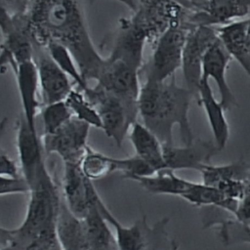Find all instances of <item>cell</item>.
<instances>
[{"label": "cell", "mask_w": 250, "mask_h": 250, "mask_svg": "<svg viewBox=\"0 0 250 250\" xmlns=\"http://www.w3.org/2000/svg\"><path fill=\"white\" fill-rule=\"evenodd\" d=\"M34 44L55 42L74 57L83 78L96 80L104 62L94 45L78 0H31L24 13Z\"/></svg>", "instance_id": "cell-1"}, {"label": "cell", "mask_w": 250, "mask_h": 250, "mask_svg": "<svg viewBox=\"0 0 250 250\" xmlns=\"http://www.w3.org/2000/svg\"><path fill=\"white\" fill-rule=\"evenodd\" d=\"M193 97L188 87L177 84L175 75L163 82L145 80L138 100L142 123L163 145L173 144V128L177 125L184 144H190L195 139L188 119Z\"/></svg>", "instance_id": "cell-2"}, {"label": "cell", "mask_w": 250, "mask_h": 250, "mask_svg": "<svg viewBox=\"0 0 250 250\" xmlns=\"http://www.w3.org/2000/svg\"><path fill=\"white\" fill-rule=\"evenodd\" d=\"M62 202L49 172L29 192L25 216L15 229L1 228V245L15 250H48L58 243L57 219Z\"/></svg>", "instance_id": "cell-3"}, {"label": "cell", "mask_w": 250, "mask_h": 250, "mask_svg": "<svg viewBox=\"0 0 250 250\" xmlns=\"http://www.w3.org/2000/svg\"><path fill=\"white\" fill-rule=\"evenodd\" d=\"M142 65L126 59L108 55L96 79V84L117 97L132 117L138 120V100L141 91Z\"/></svg>", "instance_id": "cell-4"}, {"label": "cell", "mask_w": 250, "mask_h": 250, "mask_svg": "<svg viewBox=\"0 0 250 250\" xmlns=\"http://www.w3.org/2000/svg\"><path fill=\"white\" fill-rule=\"evenodd\" d=\"M95 203L107 223L114 229V236L118 250H163L160 248L161 245L168 247L178 246L167 237L165 227L168 223V218L150 227L146 221V215H143L142 218L133 225L123 226L112 215L100 194L96 197Z\"/></svg>", "instance_id": "cell-5"}, {"label": "cell", "mask_w": 250, "mask_h": 250, "mask_svg": "<svg viewBox=\"0 0 250 250\" xmlns=\"http://www.w3.org/2000/svg\"><path fill=\"white\" fill-rule=\"evenodd\" d=\"M191 27L187 23L171 26L157 39L150 59L141 70L145 80L163 82L175 75L182 67L184 46Z\"/></svg>", "instance_id": "cell-6"}, {"label": "cell", "mask_w": 250, "mask_h": 250, "mask_svg": "<svg viewBox=\"0 0 250 250\" xmlns=\"http://www.w3.org/2000/svg\"><path fill=\"white\" fill-rule=\"evenodd\" d=\"M189 11L175 0H139L138 9L130 17L132 23L153 46L171 26L188 22ZM192 26V25H191Z\"/></svg>", "instance_id": "cell-7"}, {"label": "cell", "mask_w": 250, "mask_h": 250, "mask_svg": "<svg viewBox=\"0 0 250 250\" xmlns=\"http://www.w3.org/2000/svg\"><path fill=\"white\" fill-rule=\"evenodd\" d=\"M1 68L14 70L19 64L34 60L35 44L25 14L10 15L1 10Z\"/></svg>", "instance_id": "cell-8"}, {"label": "cell", "mask_w": 250, "mask_h": 250, "mask_svg": "<svg viewBox=\"0 0 250 250\" xmlns=\"http://www.w3.org/2000/svg\"><path fill=\"white\" fill-rule=\"evenodd\" d=\"M84 94L100 114L102 130L120 147L131 126L138 120L132 117L121 100L97 84L93 87L89 86Z\"/></svg>", "instance_id": "cell-9"}, {"label": "cell", "mask_w": 250, "mask_h": 250, "mask_svg": "<svg viewBox=\"0 0 250 250\" xmlns=\"http://www.w3.org/2000/svg\"><path fill=\"white\" fill-rule=\"evenodd\" d=\"M189 11L192 26H220L241 20L250 12V0H175Z\"/></svg>", "instance_id": "cell-10"}, {"label": "cell", "mask_w": 250, "mask_h": 250, "mask_svg": "<svg viewBox=\"0 0 250 250\" xmlns=\"http://www.w3.org/2000/svg\"><path fill=\"white\" fill-rule=\"evenodd\" d=\"M219 38L216 26H192L187 35L182 61V71L186 87L195 97L202 78V62L209 47Z\"/></svg>", "instance_id": "cell-11"}, {"label": "cell", "mask_w": 250, "mask_h": 250, "mask_svg": "<svg viewBox=\"0 0 250 250\" xmlns=\"http://www.w3.org/2000/svg\"><path fill=\"white\" fill-rule=\"evenodd\" d=\"M90 128L89 124L73 116L55 133L41 137L45 153L58 154L63 163L80 164L89 146Z\"/></svg>", "instance_id": "cell-12"}, {"label": "cell", "mask_w": 250, "mask_h": 250, "mask_svg": "<svg viewBox=\"0 0 250 250\" xmlns=\"http://www.w3.org/2000/svg\"><path fill=\"white\" fill-rule=\"evenodd\" d=\"M16 144L22 176L27 181L30 190L49 170L44 160L42 138L34 131L21 114L16 126Z\"/></svg>", "instance_id": "cell-13"}, {"label": "cell", "mask_w": 250, "mask_h": 250, "mask_svg": "<svg viewBox=\"0 0 250 250\" xmlns=\"http://www.w3.org/2000/svg\"><path fill=\"white\" fill-rule=\"evenodd\" d=\"M62 192L67 208L80 219L86 217L99 194L78 163H63Z\"/></svg>", "instance_id": "cell-14"}, {"label": "cell", "mask_w": 250, "mask_h": 250, "mask_svg": "<svg viewBox=\"0 0 250 250\" xmlns=\"http://www.w3.org/2000/svg\"><path fill=\"white\" fill-rule=\"evenodd\" d=\"M34 48L43 105L65 101L73 89L71 78L54 62L45 48L36 45Z\"/></svg>", "instance_id": "cell-15"}, {"label": "cell", "mask_w": 250, "mask_h": 250, "mask_svg": "<svg viewBox=\"0 0 250 250\" xmlns=\"http://www.w3.org/2000/svg\"><path fill=\"white\" fill-rule=\"evenodd\" d=\"M231 60L232 57L220 38H218L205 53L202 62V78L215 81L220 94V103L226 111L237 105L236 99L229 86L226 76Z\"/></svg>", "instance_id": "cell-16"}, {"label": "cell", "mask_w": 250, "mask_h": 250, "mask_svg": "<svg viewBox=\"0 0 250 250\" xmlns=\"http://www.w3.org/2000/svg\"><path fill=\"white\" fill-rule=\"evenodd\" d=\"M163 148L166 169L173 171L186 169L200 171L220 151L215 143L201 139H194L193 142L183 146H175L173 144L163 145Z\"/></svg>", "instance_id": "cell-17"}, {"label": "cell", "mask_w": 250, "mask_h": 250, "mask_svg": "<svg viewBox=\"0 0 250 250\" xmlns=\"http://www.w3.org/2000/svg\"><path fill=\"white\" fill-rule=\"evenodd\" d=\"M13 72L16 77L21 99V114L27 124L34 131H38L36 128V117L41 111L43 104L39 99L40 85L36 62L34 60L24 62L19 64Z\"/></svg>", "instance_id": "cell-18"}, {"label": "cell", "mask_w": 250, "mask_h": 250, "mask_svg": "<svg viewBox=\"0 0 250 250\" xmlns=\"http://www.w3.org/2000/svg\"><path fill=\"white\" fill-rule=\"evenodd\" d=\"M218 35L232 59L250 76V17L219 26Z\"/></svg>", "instance_id": "cell-19"}, {"label": "cell", "mask_w": 250, "mask_h": 250, "mask_svg": "<svg viewBox=\"0 0 250 250\" xmlns=\"http://www.w3.org/2000/svg\"><path fill=\"white\" fill-rule=\"evenodd\" d=\"M197 101L205 111L214 143L219 150L224 149L229 138V126L225 115L226 110L220 101L216 100L209 80L201 79L197 91Z\"/></svg>", "instance_id": "cell-20"}, {"label": "cell", "mask_w": 250, "mask_h": 250, "mask_svg": "<svg viewBox=\"0 0 250 250\" xmlns=\"http://www.w3.org/2000/svg\"><path fill=\"white\" fill-rule=\"evenodd\" d=\"M57 236L62 250H92L83 219L67 208L62 197L57 219Z\"/></svg>", "instance_id": "cell-21"}, {"label": "cell", "mask_w": 250, "mask_h": 250, "mask_svg": "<svg viewBox=\"0 0 250 250\" xmlns=\"http://www.w3.org/2000/svg\"><path fill=\"white\" fill-rule=\"evenodd\" d=\"M129 139L135 154L148 163L156 172L166 169L163 144L143 123L135 122L129 131Z\"/></svg>", "instance_id": "cell-22"}, {"label": "cell", "mask_w": 250, "mask_h": 250, "mask_svg": "<svg viewBox=\"0 0 250 250\" xmlns=\"http://www.w3.org/2000/svg\"><path fill=\"white\" fill-rule=\"evenodd\" d=\"M131 181L138 183L150 193L179 197H182L192 184L191 181L177 176L175 171L170 169H163L149 176L137 177Z\"/></svg>", "instance_id": "cell-23"}, {"label": "cell", "mask_w": 250, "mask_h": 250, "mask_svg": "<svg viewBox=\"0 0 250 250\" xmlns=\"http://www.w3.org/2000/svg\"><path fill=\"white\" fill-rule=\"evenodd\" d=\"M199 172L203 183L217 188L237 181H250V165L242 159L224 165L208 163Z\"/></svg>", "instance_id": "cell-24"}, {"label": "cell", "mask_w": 250, "mask_h": 250, "mask_svg": "<svg viewBox=\"0 0 250 250\" xmlns=\"http://www.w3.org/2000/svg\"><path fill=\"white\" fill-rule=\"evenodd\" d=\"M54 62L71 78L76 87L83 92L89 87L88 82L83 78L80 68L71 52L59 43H49L45 48Z\"/></svg>", "instance_id": "cell-25"}, {"label": "cell", "mask_w": 250, "mask_h": 250, "mask_svg": "<svg viewBox=\"0 0 250 250\" xmlns=\"http://www.w3.org/2000/svg\"><path fill=\"white\" fill-rule=\"evenodd\" d=\"M65 103L70 108L74 117L86 122L91 127L102 129V120L100 114L92 104V102L86 97L84 92L80 89L73 88L65 99Z\"/></svg>", "instance_id": "cell-26"}, {"label": "cell", "mask_w": 250, "mask_h": 250, "mask_svg": "<svg viewBox=\"0 0 250 250\" xmlns=\"http://www.w3.org/2000/svg\"><path fill=\"white\" fill-rule=\"evenodd\" d=\"M80 168L89 180L96 181L114 172V157L88 146L80 162Z\"/></svg>", "instance_id": "cell-27"}, {"label": "cell", "mask_w": 250, "mask_h": 250, "mask_svg": "<svg viewBox=\"0 0 250 250\" xmlns=\"http://www.w3.org/2000/svg\"><path fill=\"white\" fill-rule=\"evenodd\" d=\"M40 114L43 125L42 136L55 133L73 117L65 101L43 105Z\"/></svg>", "instance_id": "cell-28"}, {"label": "cell", "mask_w": 250, "mask_h": 250, "mask_svg": "<svg viewBox=\"0 0 250 250\" xmlns=\"http://www.w3.org/2000/svg\"><path fill=\"white\" fill-rule=\"evenodd\" d=\"M211 224L218 226L219 235L225 245L250 244V223H245L232 217L231 219L214 221Z\"/></svg>", "instance_id": "cell-29"}, {"label": "cell", "mask_w": 250, "mask_h": 250, "mask_svg": "<svg viewBox=\"0 0 250 250\" xmlns=\"http://www.w3.org/2000/svg\"><path fill=\"white\" fill-rule=\"evenodd\" d=\"M114 171H119L126 179L145 177L154 174L156 171L137 154L126 158H114Z\"/></svg>", "instance_id": "cell-30"}, {"label": "cell", "mask_w": 250, "mask_h": 250, "mask_svg": "<svg viewBox=\"0 0 250 250\" xmlns=\"http://www.w3.org/2000/svg\"><path fill=\"white\" fill-rule=\"evenodd\" d=\"M0 179L1 196L10 194H26L30 192V187L22 175L19 177L0 176Z\"/></svg>", "instance_id": "cell-31"}, {"label": "cell", "mask_w": 250, "mask_h": 250, "mask_svg": "<svg viewBox=\"0 0 250 250\" xmlns=\"http://www.w3.org/2000/svg\"><path fill=\"white\" fill-rule=\"evenodd\" d=\"M21 166H19L14 159H12L5 151L0 153V176L5 177H19L21 176Z\"/></svg>", "instance_id": "cell-32"}, {"label": "cell", "mask_w": 250, "mask_h": 250, "mask_svg": "<svg viewBox=\"0 0 250 250\" xmlns=\"http://www.w3.org/2000/svg\"><path fill=\"white\" fill-rule=\"evenodd\" d=\"M31 0H0L1 10L10 15L24 14Z\"/></svg>", "instance_id": "cell-33"}, {"label": "cell", "mask_w": 250, "mask_h": 250, "mask_svg": "<svg viewBox=\"0 0 250 250\" xmlns=\"http://www.w3.org/2000/svg\"><path fill=\"white\" fill-rule=\"evenodd\" d=\"M232 217H234L239 221L250 223V182H249L246 193L244 197L241 199V201L239 202L236 213Z\"/></svg>", "instance_id": "cell-34"}, {"label": "cell", "mask_w": 250, "mask_h": 250, "mask_svg": "<svg viewBox=\"0 0 250 250\" xmlns=\"http://www.w3.org/2000/svg\"><path fill=\"white\" fill-rule=\"evenodd\" d=\"M114 1H117V2L127 6L133 12H135L139 6V0H114Z\"/></svg>", "instance_id": "cell-35"}, {"label": "cell", "mask_w": 250, "mask_h": 250, "mask_svg": "<svg viewBox=\"0 0 250 250\" xmlns=\"http://www.w3.org/2000/svg\"><path fill=\"white\" fill-rule=\"evenodd\" d=\"M1 250H15V249L7 245H1Z\"/></svg>", "instance_id": "cell-36"}, {"label": "cell", "mask_w": 250, "mask_h": 250, "mask_svg": "<svg viewBox=\"0 0 250 250\" xmlns=\"http://www.w3.org/2000/svg\"><path fill=\"white\" fill-rule=\"evenodd\" d=\"M51 250H62V247H61V246H60V244H59V245L55 246L54 248H52Z\"/></svg>", "instance_id": "cell-37"}]
</instances>
